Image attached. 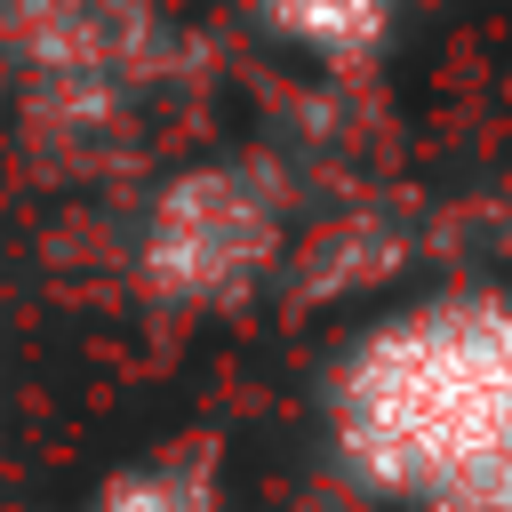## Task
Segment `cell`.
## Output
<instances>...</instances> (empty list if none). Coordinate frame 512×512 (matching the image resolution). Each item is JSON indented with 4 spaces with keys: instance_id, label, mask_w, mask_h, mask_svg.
<instances>
[{
    "instance_id": "obj_1",
    "label": "cell",
    "mask_w": 512,
    "mask_h": 512,
    "mask_svg": "<svg viewBox=\"0 0 512 512\" xmlns=\"http://www.w3.org/2000/svg\"><path fill=\"white\" fill-rule=\"evenodd\" d=\"M328 448L360 496L416 512L512 464V304L448 288L368 328L328 384Z\"/></svg>"
},
{
    "instance_id": "obj_2",
    "label": "cell",
    "mask_w": 512,
    "mask_h": 512,
    "mask_svg": "<svg viewBox=\"0 0 512 512\" xmlns=\"http://www.w3.org/2000/svg\"><path fill=\"white\" fill-rule=\"evenodd\" d=\"M288 232H296V176L272 152H216L152 184L128 264L152 304L232 312L280 272Z\"/></svg>"
},
{
    "instance_id": "obj_3",
    "label": "cell",
    "mask_w": 512,
    "mask_h": 512,
    "mask_svg": "<svg viewBox=\"0 0 512 512\" xmlns=\"http://www.w3.org/2000/svg\"><path fill=\"white\" fill-rule=\"evenodd\" d=\"M408 248H416L408 216L360 200V208H336V216L312 224V232H288L280 272H288V296H296V304H336V296H360V288L392 280V272L408 264Z\"/></svg>"
},
{
    "instance_id": "obj_4",
    "label": "cell",
    "mask_w": 512,
    "mask_h": 512,
    "mask_svg": "<svg viewBox=\"0 0 512 512\" xmlns=\"http://www.w3.org/2000/svg\"><path fill=\"white\" fill-rule=\"evenodd\" d=\"M248 16L320 72H368L400 32V0H248Z\"/></svg>"
},
{
    "instance_id": "obj_5",
    "label": "cell",
    "mask_w": 512,
    "mask_h": 512,
    "mask_svg": "<svg viewBox=\"0 0 512 512\" xmlns=\"http://www.w3.org/2000/svg\"><path fill=\"white\" fill-rule=\"evenodd\" d=\"M80 512H224V456L216 440H176L168 456L120 464Z\"/></svg>"
},
{
    "instance_id": "obj_6",
    "label": "cell",
    "mask_w": 512,
    "mask_h": 512,
    "mask_svg": "<svg viewBox=\"0 0 512 512\" xmlns=\"http://www.w3.org/2000/svg\"><path fill=\"white\" fill-rule=\"evenodd\" d=\"M424 512H512V464H496V472H480V480L448 488V496H440V504H424Z\"/></svg>"
},
{
    "instance_id": "obj_7",
    "label": "cell",
    "mask_w": 512,
    "mask_h": 512,
    "mask_svg": "<svg viewBox=\"0 0 512 512\" xmlns=\"http://www.w3.org/2000/svg\"><path fill=\"white\" fill-rule=\"evenodd\" d=\"M496 232H504V248H512V192H504V208H496Z\"/></svg>"
},
{
    "instance_id": "obj_8",
    "label": "cell",
    "mask_w": 512,
    "mask_h": 512,
    "mask_svg": "<svg viewBox=\"0 0 512 512\" xmlns=\"http://www.w3.org/2000/svg\"><path fill=\"white\" fill-rule=\"evenodd\" d=\"M8 8H16V0H0V16H8Z\"/></svg>"
}]
</instances>
